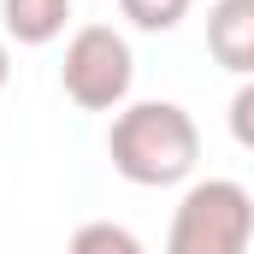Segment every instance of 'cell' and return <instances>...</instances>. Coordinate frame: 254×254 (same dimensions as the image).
<instances>
[{
    "instance_id": "cell-6",
    "label": "cell",
    "mask_w": 254,
    "mask_h": 254,
    "mask_svg": "<svg viewBox=\"0 0 254 254\" xmlns=\"http://www.w3.org/2000/svg\"><path fill=\"white\" fill-rule=\"evenodd\" d=\"M65 254H148V249H142V237L130 225H119V219H89V225L71 231Z\"/></svg>"
},
{
    "instance_id": "cell-8",
    "label": "cell",
    "mask_w": 254,
    "mask_h": 254,
    "mask_svg": "<svg viewBox=\"0 0 254 254\" xmlns=\"http://www.w3.org/2000/svg\"><path fill=\"white\" fill-rule=\"evenodd\" d=\"M225 125H231V142H237L243 154H254V77H243V89L231 95Z\"/></svg>"
},
{
    "instance_id": "cell-3",
    "label": "cell",
    "mask_w": 254,
    "mask_h": 254,
    "mask_svg": "<svg viewBox=\"0 0 254 254\" xmlns=\"http://www.w3.org/2000/svg\"><path fill=\"white\" fill-rule=\"evenodd\" d=\"M130 83H136V54L113 24H83L71 30L60 60V89L71 107L83 113H119L130 101Z\"/></svg>"
},
{
    "instance_id": "cell-9",
    "label": "cell",
    "mask_w": 254,
    "mask_h": 254,
    "mask_svg": "<svg viewBox=\"0 0 254 254\" xmlns=\"http://www.w3.org/2000/svg\"><path fill=\"white\" fill-rule=\"evenodd\" d=\"M6 77H12V54H6V36H0V89H6Z\"/></svg>"
},
{
    "instance_id": "cell-5",
    "label": "cell",
    "mask_w": 254,
    "mask_h": 254,
    "mask_svg": "<svg viewBox=\"0 0 254 254\" xmlns=\"http://www.w3.org/2000/svg\"><path fill=\"white\" fill-rule=\"evenodd\" d=\"M71 24V0H0V36L18 48H48Z\"/></svg>"
},
{
    "instance_id": "cell-7",
    "label": "cell",
    "mask_w": 254,
    "mask_h": 254,
    "mask_svg": "<svg viewBox=\"0 0 254 254\" xmlns=\"http://www.w3.org/2000/svg\"><path fill=\"white\" fill-rule=\"evenodd\" d=\"M195 0H119V12H125L136 30H148V36H166V30H178L184 18H190Z\"/></svg>"
},
{
    "instance_id": "cell-4",
    "label": "cell",
    "mask_w": 254,
    "mask_h": 254,
    "mask_svg": "<svg viewBox=\"0 0 254 254\" xmlns=\"http://www.w3.org/2000/svg\"><path fill=\"white\" fill-rule=\"evenodd\" d=\"M207 54L231 77H254V0H213V12H207Z\"/></svg>"
},
{
    "instance_id": "cell-2",
    "label": "cell",
    "mask_w": 254,
    "mask_h": 254,
    "mask_svg": "<svg viewBox=\"0 0 254 254\" xmlns=\"http://www.w3.org/2000/svg\"><path fill=\"white\" fill-rule=\"evenodd\" d=\"M254 243V195L237 178H201L172 207L166 254H249Z\"/></svg>"
},
{
    "instance_id": "cell-1",
    "label": "cell",
    "mask_w": 254,
    "mask_h": 254,
    "mask_svg": "<svg viewBox=\"0 0 254 254\" xmlns=\"http://www.w3.org/2000/svg\"><path fill=\"white\" fill-rule=\"evenodd\" d=\"M107 160L136 190H172L195 178L201 130L178 101H125L107 130Z\"/></svg>"
}]
</instances>
